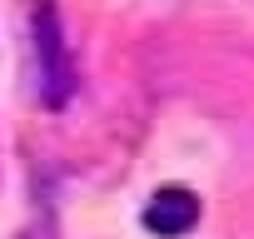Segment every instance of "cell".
Masks as SVG:
<instances>
[{"label":"cell","mask_w":254,"mask_h":239,"mask_svg":"<svg viewBox=\"0 0 254 239\" xmlns=\"http://www.w3.org/2000/svg\"><path fill=\"white\" fill-rule=\"evenodd\" d=\"M194 219H199V199H194L190 189H160V194L145 204V229L160 234V239H180V234H190Z\"/></svg>","instance_id":"cell-2"},{"label":"cell","mask_w":254,"mask_h":239,"mask_svg":"<svg viewBox=\"0 0 254 239\" xmlns=\"http://www.w3.org/2000/svg\"><path fill=\"white\" fill-rule=\"evenodd\" d=\"M35 60H40V95L45 105H65L75 95V60H70V40L60 35V15L55 10H35Z\"/></svg>","instance_id":"cell-1"}]
</instances>
